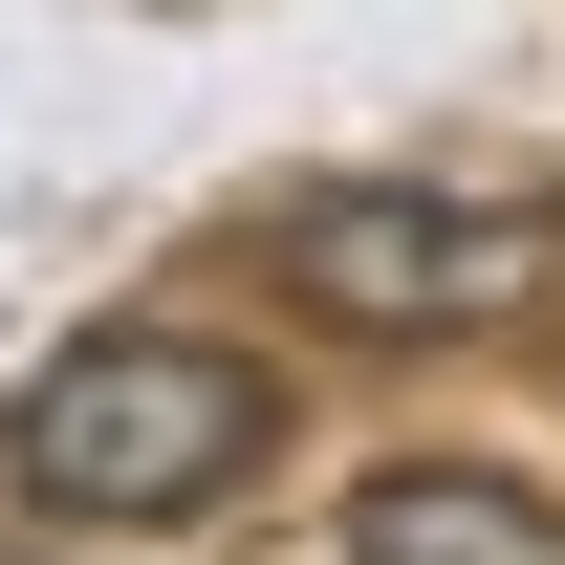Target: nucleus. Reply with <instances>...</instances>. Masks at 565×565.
Listing matches in <instances>:
<instances>
[{"label": "nucleus", "mask_w": 565, "mask_h": 565, "mask_svg": "<svg viewBox=\"0 0 565 565\" xmlns=\"http://www.w3.org/2000/svg\"><path fill=\"white\" fill-rule=\"evenodd\" d=\"M262 282L370 327V349H479V327L565 305V217L544 196H435V174H327V196H262Z\"/></svg>", "instance_id": "nucleus-2"}, {"label": "nucleus", "mask_w": 565, "mask_h": 565, "mask_svg": "<svg viewBox=\"0 0 565 565\" xmlns=\"http://www.w3.org/2000/svg\"><path fill=\"white\" fill-rule=\"evenodd\" d=\"M349 565H565V500L479 479V457H392L349 500Z\"/></svg>", "instance_id": "nucleus-3"}, {"label": "nucleus", "mask_w": 565, "mask_h": 565, "mask_svg": "<svg viewBox=\"0 0 565 565\" xmlns=\"http://www.w3.org/2000/svg\"><path fill=\"white\" fill-rule=\"evenodd\" d=\"M262 457H282V392L217 327H87L0 414V479L44 500V522H217Z\"/></svg>", "instance_id": "nucleus-1"}]
</instances>
